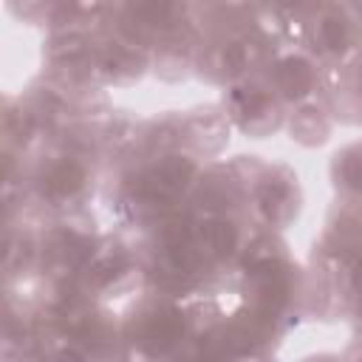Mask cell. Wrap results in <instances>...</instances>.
<instances>
[{"instance_id":"5b68a950","label":"cell","mask_w":362,"mask_h":362,"mask_svg":"<svg viewBox=\"0 0 362 362\" xmlns=\"http://www.w3.org/2000/svg\"><path fill=\"white\" fill-rule=\"evenodd\" d=\"M272 110H274V96L257 88H246L235 96V116L243 119L249 130L269 127L272 124Z\"/></svg>"},{"instance_id":"9c48e42d","label":"cell","mask_w":362,"mask_h":362,"mask_svg":"<svg viewBox=\"0 0 362 362\" xmlns=\"http://www.w3.org/2000/svg\"><path fill=\"white\" fill-rule=\"evenodd\" d=\"M359 311H362V294H359Z\"/></svg>"},{"instance_id":"6da1fadb","label":"cell","mask_w":362,"mask_h":362,"mask_svg":"<svg viewBox=\"0 0 362 362\" xmlns=\"http://www.w3.org/2000/svg\"><path fill=\"white\" fill-rule=\"evenodd\" d=\"M184 334V320L178 311L173 308H153L141 314V325H139V345L150 354H164L170 348H175V342Z\"/></svg>"},{"instance_id":"52a82bcc","label":"cell","mask_w":362,"mask_h":362,"mask_svg":"<svg viewBox=\"0 0 362 362\" xmlns=\"http://www.w3.org/2000/svg\"><path fill=\"white\" fill-rule=\"evenodd\" d=\"M328 130H331V124H328L325 113L317 110V107H300L291 116V133L303 144H320V141H325L328 139Z\"/></svg>"},{"instance_id":"8992f818","label":"cell","mask_w":362,"mask_h":362,"mask_svg":"<svg viewBox=\"0 0 362 362\" xmlns=\"http://www.w3.org/2000/svg\"><path fill=\"white\" fill-rule=\"evenodd\" d=\"M311 85H314V71H311L308 62L288 57V59H280L274 65V88H277V93L303 96V93H308Z\"/></svg>"},{"instance_id":"7a4b0ae2","label":"cell","mask_w":362,"mask_h":362,"mask_svg":"<svg viewBox=\"0 0 362 362\" xmlns=\"http://www.w3.org/2000/svg\"><path fill=\"white\" fill-rule=\"evenodd\" d=\"M195 246L201 257H209V260L229 257L232 252H238V229L226 218H209L195 229Z\"/></svg>"},{"instance_id":"ba28073f","label":"cell","mask_w":362,"mask_h":362,"mask_svg":"<svg viewBox=\"0 0 362 362\" xmlns=\"http://www.w3.org/2000/svg\"><path fill=\"white\" fill-rule=\"evenodd\" d=\"M51 362H85V359H82L79 354H71V351H59V354H57Z\"/></svg>"},{"instance_id":"277c9868","label":"cell","mask_w":362,"mask_h":362,"mask_svg":"<svg viewBox=\"0 0 362 362\" xmlns=\"http://www.w3.org/2000/svg\"><path fill=\"white\" fill-rule=\"evenodd\" d=\"M85 187V167L76 158H59L42 173V192L51 198H71Z\"/></svg>"},{"instance_id":"3957f363","label":"cell","mask_w":362,"mask_h":362,"mask_svg":"<svg viewBox=\"0 0 362 362\" xmlns=\"http://www.w3.org/2000/svg\"><path fill=\"white\" fill-rule=\"evenodd\" d=\"M257 209L269 223H286L294 215V189L286 178H263L257 187Z\"/></svg>"}]
</instances>
